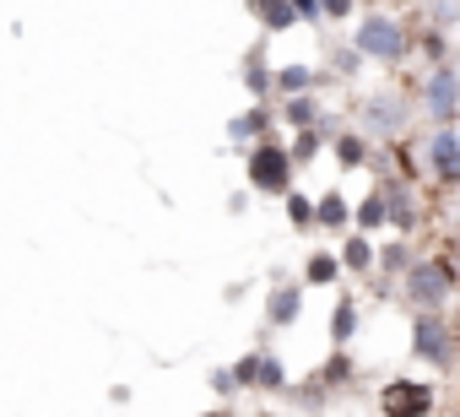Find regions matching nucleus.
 Returning a JSON list of instances; mask_svg holds the SVG:
<instances>
[{
    "instance_id": "21",
    "label": "nucleus",
    "mask_w": 460,
    "mask_h": 417,
    "mask_svg": "<svg viewBox=\"0 0 460 417\" xmlns=\"http://www.w3.org/2000/svg\"><path fill=\"white\" fill-rule=\"evenodd\" d=\"M347 374H352V363H347V358H341V352H336V358H331V363H325V379H331V385H341V379H347Z\"/></svg>"
},
{
    "instance_id": "14",
    "label": "nucleus",
    "mask_w": 460,
    "mask_h": 417,
    "mask_svg": "<svg viewBox=\"0 0 460 417\" xmlns=\"http://www.w3.org/2000/svg\"><path fill=\"white\" fill-rule=\"evenodd\" d=\"M352 331H358V309H352V298H341V304H336V325H331V336H336V342H352Z\"/></svg>"
},
{
    "instance_id": "20",
    "label": "nucleus",
    "mask_w": 460,
    "mask_h": 417,
    "mask_svg": "<svg viewBox=\"0 0 460 417\" xmlns=\"http://www.w3.org/2000/svg\"><path fill=\"white\" fill-rule=\"evenodd\" d=\"M288 212H293V223H298V228L314 217V212H309V200H304V195H293V190H288Z\"/></svg>"
},
{
    "instance_id": "13",
    "label": "nucleus",
    "mask_w": 460,
    "mask_h": 417,
    "mask_svg": "<svg viewBox=\"0 0 460 417\" xmlns=\"http://www.w3.org/2000/svg\"><path fill=\"white\" fill-rule=\"evenodd\" d=\"M341 266H352V271H368V266H374V244H368V239H347V250H341Z\"/></svg>"
},
{
    "instance_id": "12",
    "label": "nucleus",
    "mask_w": 460,
    "mask_h": 417,
    "mask_svg": "<svg viewBox=\"0 0 460 417\" xmlns=\"http://www.w3.org/2000/svg\"><path fill=\"white\" fill-rule=\"evenodd\" d=\"M255 385H266V390H282V385H288V368H282V358H255Z\"/></svg>"
},
{
    "instance_id": "15",
    "label": "nucleus",
    "mask_w": 460,
    "mask_h": 417,
    "mask_svg": "<svg viewBox=\"0 0 460 417\" xmlns=\"http://www.w3.org/2000/svg\"><path fill=\"white\" fill-rule=\"evenodd\" d=\"M379 223H385V195H368L358 206V228H379Z\"/></svg>"
},
{
    "instance_id": "4",
    "label": "nucleus",
    "mask_w": 460,
    "mask_h": 417,
    "mask_svg": "<svg viewBox=\"0 0 460 417\" xmlns=\"http://www.w3.org/2000/svg\"><path fill=\"white\" fill-rule=\"evenodd\" d=\"M358 49L374 55V60H401L406 55V33L390 17H368V22H358Z\"/></svg>"
},
{
    "instance_id": "8",
    "label": "nucleus",
    "mask_w": 460,
    "mask_h": 417,
    "mask_svg": "<svg viewBox=\"0 0 460 417\" xmlns=\"http://www.w3.org/2000/svg\"><path fill=\"white\" fill-rule=\"evenodd\" d=\"M298 298H304L298 288H277V293H271V309H266V315H271L277 331H288V325L298 320Z\"/></svg>"
},
{
    "instance_id": "17",
    "label": "nucleus",
    "mask_w": 460,
    "mask_h": 417,
    "mask_svg": "<svg viewBox=\"0 0 460 417\" xmlns=\"http://www.w3.org/2000/svg\"><path fill=\"white\" fill-rule=\"evenodd\" d=\"M288 125H314V98H288Z\"/></svg>"
},
{
    "instance_id": "23",
    "label": "nucleus",
    "mask_w": 460,
    "mask_h": 417,
    "mask_svg": "<svg viewBox=\"0 0 460 417\" xmlns=\"http://www.w3.org/2000/svg\"><path fill=\"white\" fill-rule=\"evenodd\" d=\"M200 417H227V412H200Z\"/></svg>"
},
{
    "instance_id": "18",
    "label": "nucleus",
    "mask_w": 460,
    "mask_h": 417,
    "mask_svg": "<svg viewBox=\"0 0 460 417\" xmlns=\"http://www.w3.org/2000/svg\"><path fill=\"white\" fill-rule=\"evenodd\" d=\"M336 157H341L347 168H358V163H363V141H358V136H341V141H336Z\"/></svg>"
},
{
    "instance_id": "16",
    "label": "nucleus",
    "mask_w": 460,
    "mask_h": 417,
    "mask_svg": "<svg viewBox=\"0 0 460 417\" xmlns=\"http://www.w3.org/2000/svg\"><path fill=\"white\" fill-rule=\"evenodd\" d=\"M277 87H282V93H304V87H309V71H304V66H288V71H277Z\"/></svg>"
},
{
    "instance_id": "7",
    "label": "nucleus",
    "mask_w": 460,
    "mask_h": 417,
    "mask_svg": "<svg viewBox=\"0 0 460 417\" xmlns=\"http://www.w3.org/2000/svg\"><path fill=\"white\" fill-rule=\"evenodd\" d=\"M433 168H438V179H444V184L460 173V141H455V130H449V125L433 136Z\"/></svg>"
},
{
    "instance_id": "2",
    "label": "nucleus",
    "mask_w": 460,
    "mask_h": 417,
    "mask_svg": "<svg viewBox=\"0 0 460 417\" xmlns=\"http://www.w3.org/2000/svg\"><path fill=\"white\" fill-rule=\"evenodd\" d=\"M288 179H293V157H288V146L261 141V146L250 152V184L277 195V190H288Z\"/></svg>"
},
{
    "instance_id": "19",
    "label": "nucleus",
    "mask_w": 460,
    "mask_h": 417,
    "mask_svg": "<svg viewBox=\"0 0 460 417\" xmlns=\"http://www.w3.org/2000/svg\"><path fill=\"white\" fill-rule=\"evenodd\" d=\"M314 146H320V136H314V130H304V136H298V146H293L288 157H293V163H309V157H314Z\"/></svg>"
},
{
    "instance_id": "9",
    "label": "nucleus",
    "mask_w": 460,
    "mask_h": 417,
    "mask_svg": "<svg viewBox=\"0 0 460 417\" xmlns=\"http://www.w3.org/2000/svg\"><path fill=\"white\" fill-rule=\"evenodd\" d=\"M250 6H255V17H261L271 33H282V28H293V22H298L288 0H250Z\"/></svg>"
},
{
    "instance_id": "5",
    "label": "nucleus",
    "mask_w": 460,
    "mask_h": 417,
    "mask_svg": "<svg viewBox=\"0 0 460 417\" xmlns=\"http://www.w3.org/2000/svg\"><path fill=\"white\" fill-rule=\"evenodd\" d=\"M411 347H417V358H428V363H438V368L455 363V342H449V325H444L438 315H417V325H411Z\"/></svg>"
},
{
    "instance_id": "22",
    "label": "nucleus",
    "mask_w": 460,
    "mask_h": 417,
    "mask_svg": "<svg viewBox=\"0 0 460 417\" xmlns=\"http://www.w3.org/2000/svg\"><path fill=\"white\" fill-rule=\"evenodd\" d=\"M320 6H325V17H347V12H352V0H320Z\"/></svg>"
},
{
    "instance_id": "11",
    "label": "nucleus",
    "mask_w": 460,
    "mask_h": 417,
    "mask_svg": "<svg viewBox=\"0 0 460 417\" xmlns=\"http://www.w3.org/2000/svg\"><path fill=\"white\" fill-rule=\"evenodd\" d=\"M314 217H320V223H325V228H341V223H347V217H352V212H347V200H341V195H336V190H331V195H325V200H320V206H314Z\"/></svg>"
},
{
    "instance_id": "1",
    "label": "nucleus",
    "mask_w": 460,
    "mask_h": 417,
    "mask_svg": "<svg viewBox=\"0 0 460 417\" xmlns=\"http://www.w3.org/2000/svg\"><path fill=\"white\" fill-rule=\"evenodd\" d=\"M406 293H411V304L428 315V309H438V304H449V293H455V271H449V261H433V266H417L411 277H406Z\"/></svg>"
},
{
    "instance_id": "6",
    "label": "nucleus",
    "mask_w": 460,
    "mask_h": 417,
    "mask_svg": "<svg viewBox=\"0 0 460 417\" xmlns=\"http://www.w3.org/2000/svg\"><path fill=\"white\" fill-rule=\"evenodd\" d=\"M428 109H433L438 125L455 120V66H433V76H428Z\"/></svg>"
},
{
    "instance_id": "3",
    "label": "nucleus",
    "mask_w": 460,
    "mask_h": 417,
    "mask_svg": "<svg viewBox=\"0 0 460 417\" xmlns=\"http://www.w3.org/2000/svg\"><path fill=\"white\" fill-rule=\"evenodd\" d=\"M433 412V390L417 379H390L379 390V417H428Z\"/></svg>"
},
{
    "instance_id": "10",
    "label": "nucleus",
    "mask_w": 460,
    "mask_h": 417,
    "mask_svg": "<svg viewBox=\"0 0 460 417\" xmlns=\"http://www.w3.org/2000/svg\"><path fill=\"white\" fill-rule=\"evenodd\" d=\"M304 277H309V282H314V288H331V282H336V277H341V261H336V255H325V250H320V255H309V271H304Z\"/></svg>"
}]
</instances>
